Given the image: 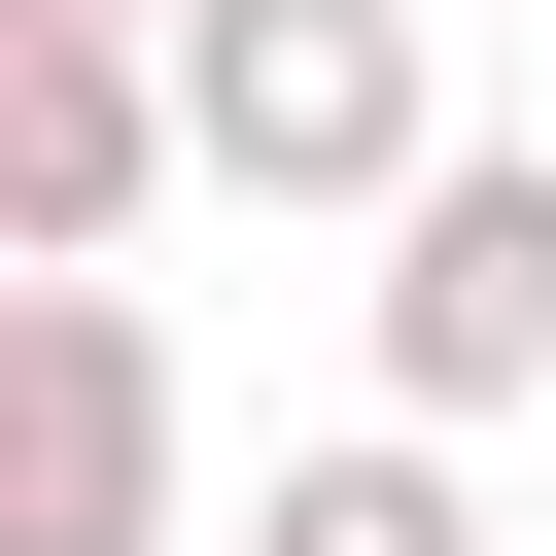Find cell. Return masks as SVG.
Returning <instances> with one entry per match:
<instances>
[{
  "label": "cell",
  "instance_id": "7a4b0ae2",
  "mask_svg": "<svg viewBox=\"0 0 556 556\" xmlns=\"http://www.w3.org/2000/svg\"><path fill=\"white\" fill-rule=\"evenodd\" d=\"M0 556H174V313L0 278Z\"/></svg>",
  "mask_w": 556,
  "mask_h": 556
},
{
  "label": "cell",
  "instance_id": "6da1fadb",
  "mask_svg": "<svg viewBox=\"0 0 556 556\" xmlns=\"http://www.w3.org/2000/svg\"><path fill=\"white\" fill-rule=\"evenodd\" d=\"M174 139H208V208H417L452 174V70H417V0H174Z\"/></svg>",
  "mask_w": 556,
  "mask_h": 556
},
{
  "label": "cell",
  "instance_id": "3957f363",
  "mask_svg": "<svg viewBox=\"0 0 556 556\" xmlns=\"http://www.w3.org/2000/svg\"><path fill=\"white\" fill-rule=\"evenodd\" d=\"M556 382V139H452L417 208H382V417L452 452V417H521Z\"/></svg>",
  "mask_w": 556,
  "mask_h": 556
},
{
  "label": "cell",
  "instance_id": "5b68a950",
  "mask_svg": "<svg viewBox=\"0 0 556 556\" xmlns=\"http://www.w3.org/2000/svg\"><path fill=\"white\" fill-rule=\"evenodd\" d=\"M243 556H486V486H452L417 417H348V452H278V486H243Z\"/></svg>",
  "mask_w": 556,
  "mask_h": 556
},
{
  "label": "cell",
  "instance_id": "277c9868",
  "mask_svg": "<svg viewBox=\"0 0 556 556\" xmlns=\"http://www.w3.org/2000/svg\"><path fill=\"white\" fill-rule=\"evenodd\" d=\"M174 174H208L174 139V35H0V278H139Z\"/></svg>",
  "mask_w": 556,
  "mask_h": 556
},
{
  "label": "cell",
  "instance_id": "8992f818",
  "mask_svg": "<svg viewBox=\"0 0 556 556\" xmlns=\"http://www.w3.org/2000/svg\"><path fill=\"white\" fill-rule=\"evenodd\" d=\"M0 35H174V0H0Z\"/></svg>",
  "mask_w": 556,
  "mask_h": 556
}]
</instances>
